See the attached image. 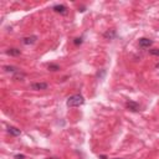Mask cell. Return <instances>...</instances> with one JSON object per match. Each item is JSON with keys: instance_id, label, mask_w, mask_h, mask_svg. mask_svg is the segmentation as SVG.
I'll return each instance as SVG.
<instances>
[{"instance_id": "1", "label": "cell", "mask_w": 159, "mask_h": 159, "mask_svg": "<svg viewBox=\"0 0 159 159\" xmlns=\"http://www.w3.org/2000/svg\"><path fill=\"white\" fill-rule=\"evenodd\" d=\"M83 103H85L83 96H81V94H74V96L69 97L66 105L69 107H78V106H82Z\"/></svg>"}, {"instance_id": "2", "label": "cell", "mask_w": 159, "mask_h": 159, "mask_svg": "<svg viewBox=\"0 0 159 159\" xmlns=\"http://www.w3.org/2000/svg\"><path fill=\"white\" fill-rule=\"evenodd\" d=\"M49 87V85L46 82H35V83H31L30 88L35 91H41V90H46Z\"/></svg>"}, {"instance_id": "3", "label": "cell", "mask_w": 159, "mask_h": 159, "mask_svg": "<svg viewBox=\"0 0 159 159\" xmlns=\"http://www.w3.org/2000/svg\"><path fill=\"white\" fill-rule=\"evenodd\" d=\"M126 107L129 111H132V112H138L139 111V105L137 102H134V101H128L126 103Z\"/></svg>"}, {"instance_id": "4", "label": "cell", "mask_w": 159, "mask_h": 159, "mask_svg": "<svg viewBox=\"0 0 159 159\" xmlns=\"http://www.w3.org/2000/svg\"><path fill=\"white\" fill-rule=\"evenodd\" d=\"M37 41V36H35V35H31V36H26L22 39V44L24 45H33V44H35Z\"/></svg>"}, {"instance_id": "5", "label": "cell", "mask_w": 159, "mask_h": 159, "mask_svg": "<svg viewBox=\"0 0 159 159\" xmlns=\"http://www.w3.org/2000/svg\"><path fill=\"white\" fill-rule=\"evenodd\" d=\"M152 44H153V41L149 40V39H147V37H142V39H139V46H140V47H143V49H147V47H149Z\"/></svg>"}, {"instance_id": "6", "label": "cell", "mask_w": 159, "mask_h": 159, "mask_svg": "<svg viewBox=\"0 0 159 159\" xmlns=\"http://www.w3.org/2000/svg\"><path fill=\"white\" fill-rule=\"evenodd\" d=\"M8 132L10 133L11 135H14V137H19V135L21 134V131L19 129V128H16V127H12V126H10V127H8Z\"/></svg>"}, {"instance_id": "7", "label": "cell", "mask_w": 159, "mask_h": 159, "mask_svg": "<svg viewBox=\"0 0 159 159\" xmlns=\"http://www.w3.org/2000/svg\"><path fill=\"white\" fill-rule=\"evenodd\" d=\"M52 9L56 12H60V14H63V15L67 14V8H66L65 5H55Z\"/></svg>"}, {"instance_id": "8", "label": "cell", "mask_w": 159, "mask_h": 159, "mask_svg": "<svg viewBox=\"0 0 159 159\" xmlns=\"http://www.w3.org/2000/svg\"><path fill=\"white\" fill-rule=\"evenodd\" d=\"M6 53L10 55V56H19L21 53V51L19 49H15V47H12V49H9L6 50Z\"/></svg>"}, {"instance_id": "9", "label": "cell", "mask_w": 159, "mask_h": 159, "mask_svg": "<svg viewBox=\"0 0 159 159\" xmlns=\"http://www.w3.org/2000/svg\"><path fill=\"white\" fill-rule=\"evenodd\" d=\"M4 70L6 72H14V74H16V72L20 71V70L17 69V67H15V66H4Z\"/></svg>"}, {"instance_id": "10", "label": "cell", "mask_w": 159, "mask_h": 159, "mask_svg": "<svg viewBox=\"0 0 159 159\" xmlns=\"http://www.w3.org/2000/svg\"><path fill=\"white\" fill-rule=\"evenodd\" d=\"M25 78V74H21L20 71L16 72V74H14V80H19V81H22Z\"/></svg>"}, {"instance_id": "11", "label": "cell", "mask_w": 159, "mask_h": 159, "mask_svg": "<svg viewBox=\"0 0 159 159\" xmlns=\"http://www.w3.org/2000/svg\"><path fill=\"white\" fill-rule=\"evenodd\" d=\"M49 70H51V71H58V70H60V66L55 65V63H50V65H49Z\"/></svg>"}, {"instance_id": "12", "label": "cell", "mask_w": 159, "mask_h": 159, "mask_svg": "<svg viewBox=\"0 0 159 159\" xmlns=\"http://www.w3.org/2000/svg\"><path fill=\"white\" fill-rule=\"evenodd\" d=\"M149 53L153 56H159V49H152L149 50Z\"/></svg>"}, {"instance_id": "13", "label": "cell", "mask_w": 159, "mask_h": 159, "mask_svg": "<svg viewBox=\"0 0 159 159\" xmlns=\"http://www.w3.org/2000/svg\"><path fill=\"white\" fill-rule=\"evenodd\" d=\"M114 35H116V33H114L113 30H112L111 33H110V31H108V33H106V34H105V36H106V37H110V39H112V37H113Z\"/></svg>"}, {"instance_id": "14", "label": "cell", "mask_w": 159, "mask_h": 159, "mask_svg": "<svg viewBox=\"0 0 159 159\" xmlns=\"http://www.w3.org/2000/svg\"><path fill=\"white\" fill-rule=\"evenodd\" d=\"M74 44H75V45H80V44H82V39H81V37H80V39H78V37H77V39H75Z\"/></svg>"}, {"instance_id": "15", "label": "cell", "mask_w": 159, "mask_h": 159, "mask_svg": "<svg viewBox=\"0 0 159 159\" xmlns=\"http://www.w3.org/2000/svg\"><path fill=\"white\" fill-rule=\"evenodd\" d=\"M24 158H25V157L22 154H16V155H15V159H24Z\"/></svg>"}, {"instance_id": "16", "label": "cell", "mask_w": 159, "mask_h": 159, "mask_svg": "<svg viewBox=\"0 0 159 159\" xmlns=\"http://www.w3.org/2000/svg\"><path fill=\"white\" fill-rule=\"evenodd\" d=\"M47 159H57V158H55V157H52V158H47Z\"/></svg>"}, {"instance_id": "17", "label": "cell", "mask_w": 159, "mask_h": 159, "mask_svg": "<svg viewBox=\"0 0 159 159\" xmlns=\"http://www.w3.org/2000/svg\"><path fill=\"white\" fill-rule=\"evenodd\" d=\"M157 67H158V69H159V63H158V65H157Z\"/></svg>"}]
</instances>
